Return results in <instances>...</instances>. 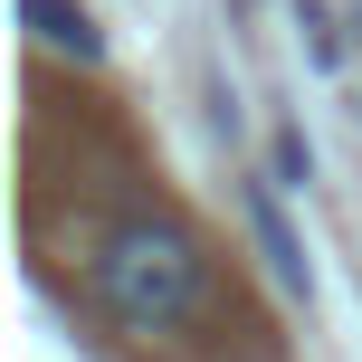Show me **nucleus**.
Segmentation results:
<instances>
[{
  "label": "nucleus",
  "mask_w": 362,
  "mask_h": 362,
  "mask_svg": "<svg viewBox=\"0 0 362 362\" xmlns=\"http://www.w3.org/2000/svg\"><path fill=\"white\" fill-rule=\"evenodd\" d=\"M200 276H210L200 248H191L181 229H163V219H124V229L95 248V296H105L134 334L181 325V315L200 305Z\"/></svg>",
  "instance_id": "f257e3e1"
},
{
  "label": "nucleus",
  "mask_w": 362,
  "mask_h": 362,
  "mask_svg": "<svg viewBox=\"0 0 362 362\" xmlns=\"http://www.w3.org/2000/svg\"><path fill=\"white\" fill-rule=\"evenodd\" d=\"M19 19H29V38H38V48L76 57V67H95V57H105V29H95V10H86V0H19Z\"/></svg>",
  "instance_id": "f03ea898"
},
{
  "label": "nucleus",
  "mask_w": 362,
  "mask_h": 362,
  "mask_svg": "<svg viewBox=\"0 0 362 362\" xmlns=\"http://www.w3.org/2000/svg\"><path fill=\"white\" fill-rule=\"evenodd\" d=\"M248 219H257V248H267V267L286 276V286H305V248H296V229L276 219V200H267V181L248 191Z\"/></svg>",
  "instance_id": "7ed1b4c3"
},
{
  "label": "nucleus",
  "mask_w": 362,
  "mask_h": 362,
  "mask_svg": "<svg viewBox=\"0 0 362 362\" xmlns=\"http://www.w3.org/2000/svg\"><path fill=\"white\" fill-rule=\"evenodd\" d=\"M267 163H276V181H286V191H305V181H315V153H305V134H276V144H267Z\"/></svg>",
  "instance_id": "20e7f679"
}]
</instances>
